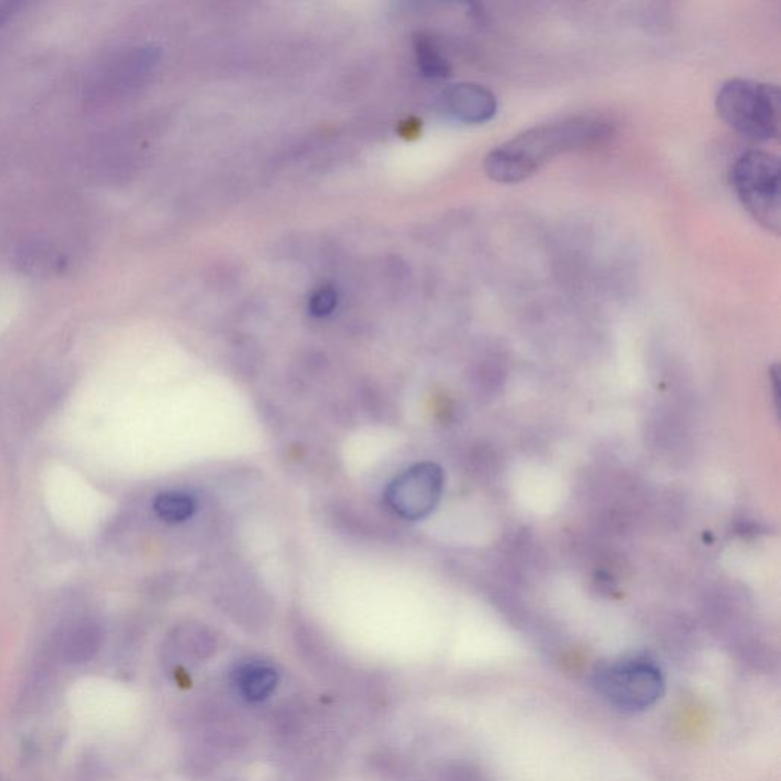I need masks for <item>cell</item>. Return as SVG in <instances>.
Wrapping results in <instances>:
<instances>
[{
	"instance_id": "obj_3",
	"label": "cell",
	"mask_w": 781,
	"mask_h": 781,
	"mask_svg": "<svg viewBox=\"0 0 781 781\" xmlns=\"http://www.w3.org/2000/svg\"><path fill=\"white\" fill-rule=\"evenodd\" d=\"M780 162L777 156L762 150H749L734 162L731 184L756 222L768 231L780 232Z\"/></svg>"
},
{
	"instance_id": "obj_1",
	"label": "cell",
	"mask_w": 781,
	"mask_h": 781,
	"mask_svg": "<svg viewBox=\"0 0 781 781\" xmlns=\"http://www.w3.org/2000/svg\"><path fill=\"white\" fill-rule=\"evenodd\" d=\"M612 133L614 126L600 116H571L540 124L498 145L484 159V170L499 184H516L557 156L605 144Z\"/></svg>"
},
{
	"instance_id": "obj_4",
	"label": "cell",
	"mask_w": 781,
	"mask_h": 781,
	"mask_svg": "<svg viewBox=\"0 0 781 781\" xmlns=\"http://www.w3.org/2000/svg\"><path fill=\"white\" fill-rule=\"evenodd\" d=\"M663 673L647 659H624L595 676L597 692L614 707L641 711L652 707L664 693Z\"/></svg>"
},
{
	"instance_id": "obj_12",
	"label": "cell",
	"mask_w": 781,
	"mask_h": 781,
	"mask_svg": "<svg viewBox=\"0 0 781 781\" xmlns=\"http://www.w3.org/2000/svg\"><path fill=\"white\" fill-rule=\"evenodd\" d=\"M20 7H22V4H19V2H4V4H0V25L7 22L16 13L17 8Z\"/></svg>"
},
{
	"instance_id": "obj_11",
	"label": "cell",
	"mask_w": 781,
	"mask_h": 781,
	"mask_svg": "<svg viewBox=\"0 0 781 781\" xmlns=\"http://www.w3.org/2000/svg\"><path fill=\"white\" fill-rule=\"evenodd\" d=\"M336 306V293L332 287H322L310 299V312L315 316H325Z\"/></svg>"
},
{
	"instance_id": "obj_5",
	"label": "cell",
	"mask_w": 781,
	"mask_h": 781,
	"mask_svg": "<svg viewBox=\"0 0 781 781\" xmlns=\"http://www.w3.org/2000/svg\"><path fill=\"white\" fill-rule=\"evenodd\" d=\"M444 487V473L434 463H422L405 470L386 489L385 498L397 515L411 521L434 512Z\"/></svg>"
},
{
	"instance_id": "obj_6",
	"label": "cell",
	"mask_w": 781,
	"mask_h": 781,
	"mask_svg": "<svg viewBox=\"0 0 781 781\" xmlns=\"http://www.w3.org/2000/svg\"><path fill=\"white\" fill-rule=\"evenodd\" d=\"M444 98L449 112L467 124L487 123L498 110L495 94L481 84H455L447 90Z\"/></svg>"
},
{
	"instance_id": "obj_8",
	"label": "cell",
	"mask_w": 781,
	"mask_h": 781,
	"mask_svg": "<svg viewBox=\"0 0 781 781\" xmlns=\"http://www.w3.org/2000/svg\"><path fill=\"white\" fill-rule=\"evenodd\" d=\"M101 632L92 624H81L69 632L65 641V656L71 663H86L100 650Z\"/></svg>"
},
{
	"instance_id": "obj_7",
	"label": "cell",
	"mask_w": 781,
	"mask_h": 781,
	"mask_svg": "<svg viewBox=\"0 0 781 781\" xmlns=\"http://www.w3.org/2000/svg\"><path fill=\"white\" fill-rule=\"evenodd\" d=\"M235 682L248 701L260 702L274 693L278 684V673L269 664L249 663L237 670Z\"/></svg>"
},
{
	"instance_id": "obj_10",
	"label": "cell",
	"mask_w": 781,
	"mask_h": 781,
	"mask_svg": "<svg viewBox=\"0 0 781 781\" xmlns=\"http://www.w3.org/2000/svg\"><path fill=\"white\" fill-rule=\"evenodd\" d=\"M418 65L425 75L432 78H444L450 74V65L440 49L428 37H420L417 42Z\"/></svg>"
},
{
	"instance_id": "obj_9",
	"label": "cell",
	"mask_w": 781,
	"mask_h": 781,
	"mask_svg": "<svg viewBox=\"0 0 781 781\" xmlns=\"http://www.w3.org/2000/svg\"><path fill=\"white\" fill-rule=\"evenodd\" d=\"M196 507L193 496L184 492L161 493L156 496L155 504H153L156 515L162 521L170 522V524L187 521L196 512Z\"/></svg>"
},
{
	"instance_id": "obj_2",
	"label": "cell",
	"mask_w": 781,
	"mask_h": 781,
	"mask_svg": "<svg viewBox=\"0 0 781 781\" xmlns=\"http://www.w3.org/2000/svg\"><path fill=\"white\" fill-rule=\"evenodd\" d=\"M717 112L745 138L772 141L780 135V89L775 84L733 78L720 87Z\"/></svg>"
}]
</instances>
